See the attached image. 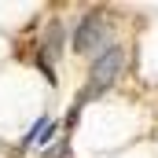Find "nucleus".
<instances>
[{
	"label": "nucleus",
	"instance_id": "obj_1",
	"mask_svg": "<svg viewBox=\"0 0 158 158\" xmlns=\"http://www.w3.org/2000/svg\"><path fill=\"white\" fill-rule=\"evenodd\" d=\"M125 70V48L121 44H110L107 52H99L96 59H92V70H88V85H85V92H81L77 99L81 103H88V99H96V96H103L114 81H118V74Z\"/></svg>",
	"mask_w": 158,
	"mask_h": 158
},
{
	"label": "nucleus",
	"instance_id": "obj_2",
	"mask_svg": "<svg viewBox=\"0 0 158 158\" xmlns=\"http://www.w3.org/2000/svg\"><path fill=\"white\" fill-rule=\"evenodd\" d=\"M110 37H114V30H110L107 15L88 11L77 26H74V33H70V48H74L77 55H99V52H107V48L114 44Z\"/></svg>",
	"mask_w": 158,
	"mask_h": 158
},
{
	"label": "nucleus",
	"instance_id": "obj_3",
	"mask_svg": "<svg viewBox=\"0 0 158 158\" xmlns=\"http://www.w3.org/2000/svg\"><path fill=\"white\" fill-rule=\"evenodd\" d=\"M55 129H59V121L52 118V114H40L33 125H30V132H26V140H22V147L26 151H37V147H48L52 140H55Z\"/></svg>",
	"mask_w": 158,
	"mask_h": 158
},
{
	"label": "nucleus",
	"instance_id": "obj_4",
	"mask_svg": "<svg viewBox=\"0 0 158 158\" xmlns=\"http://www.w3.org/2000/svg\"><path fill=\"white\" fill-rule=\"evenodd\" d=\"M59 48H63V26L52 22L48 26V37H44V59H59Z\"/></svg>",
	"mask_w": 158,
	"mask_h": 158
},
{
	"label": "nucleus",
	"instance_id": "obj_5",
	"mask_svg": "<svg viewBox=\"0 0 158 158\" xmlns=\"http://www.w3.org/2000/svg\"><path fill=\"white\" fill-rule=\"evenodd\" d=\"M66 147H70V140H59L55 147H48V151H44L40 158H63V155H66Z\"/></svg>",
	"mask_w": 158,
	"mask_h": 158
}]
</instances>
